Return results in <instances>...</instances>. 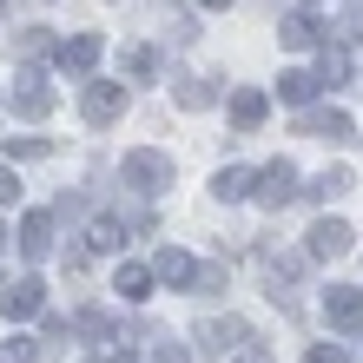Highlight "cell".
Returning a JSON list of instances; mask_svg holds the SVG:
<instances>
[{
  "mask_svg": "<svg viewBox=\"0 0 363 363\" xmlns=\"http://www.w3.org/2000/svg\"><path fill=\"white\" fill-rule=\"evenodd\" d=\"M317 93H324V79H317V73H304V67L277 73V99H284V106H311Z\"/></svg>",
  "mask_w": 363,
  "mask_h": 363,
  "instance_id": "14",
  "label": "cell"
},
{
  "mask_svg": "<svg viewBox=\"0 0 363 363\" xmlns=\"http://www.w3.org/2000/svg\"><path fill=\"white\" fill-rule=\"evenodd\" d=\"M297 271H304V258H277V251H264V284H271V297H291Z\"/></svg>",
  "mask_w": 363,
  "mask_h": 363,
  "instance_id": "18",
  "label": "cell"
},
{
  "mask_svg": "<svg viewBox=\"0 0 363 363\" xmlns=\"http://www.w3.org/2000/svg\"><path fill=\"white\" fill-rule=\"evenodd\" d=\"M152 284H159L152 264H119V277H113V291L125 297V304H145V297H152Z\"/></svg>",
  "mask_w": 363,
  "mask_h": 363,
  "instance_id": "13",
  "label": "cell"
},
{
  "mask_svg": "<svg viewBox=\"0 0 363 363\" xmlns=\"http://www.w3.org/2000/svg\"><path fill=\"white\" fill-rule=\"evenodd\" d=\"M152 271H159V284H191V277H199V258L179 251V245H165L159 258H152Z\"/></svg>",
  "mask_w": 363,
  "mask_h": 363,
  "instance_id": "15",
  "label": "cell"
},
{
  "mask_svg": "<svg viewBox=\"0 0 363 363\" xmlns=\"http://www.w3.org/2000/svg\"><path fill=\"white\" fill-rule=\"evenodd\" d=\"M33 357H40V344H33V337H20V330L0 344V363H33Z\"/></svg>",
  "mask_w": 363,
  "mask_h": 363,
  "instance_id": "24",
  "label": "cell"
},
{
  "mask_svg": "<svg viewBox=\"0 0 363 363\" xmlns=\"http://www.w3.org/2000/svg\"><path fill=\"white\" fill-rule=\"evenodd\" d=\"M60 73H73V79H86L93 67H99V53H106V40L99 33H73V40H60Z\"/></svg>",
  "mask_w": 363,
  "mask_h": 363,
  "instance_id": "6",
  "label": "cell"
},
{
  "mask_svg": "<svg viewBox=\"0 0 363 363\" xmlns=\"http://www.w3.org/2000/svg\"><path fill=\"white\" fill-rule=\"evenodd\" d=\"M350 245H357V231H350L344 218H317L311 238H304V258H324V264H330V258H344Z\"/></svg>",
  "mask_w": 363,
  "mask_h": 363,
  "instance_id": "5",
  "label": "cell"
},
{
  "mask_svg": "<svg viewBox=\"0 0 363 363\" xmlns=\"http://www.w3.org/2000/svg\"><path fill=\"white\" fill-rule=\"evenodd\" d=\"M251 199H264L271 211L291 205V199H297V165H291V159H271L264 172H258V191H251Z\"/></svg>",
  "mask_w": 363,
  "mask_h": 363,
  "instance_id": "8",
  "label": "cell"
},
{
  "mask_svg": "<svg viewBox=\"0 0 363 363\" xmlns=\"http://www.w3.org/2000/svg\"><path fill=\"white\" fill-rule=\"evenodd\" d=\"M7 106H13L20 119H47V113H53V86H47L40 73H20L13 93H7Z\"/></svg>",
  "mask_w": 363,
  "mask_h": 363,
  "instance_id": "7",
  "label": "cell"
},
{
  "mask_svg": "<svg viewBox=\"0 0 363 363\" xmlns=\"http://www.w3.org/2000/svg\"><path fill=\"white\" fill-rule=\"evenodd\" d=\"M172 99L185 106V113H205V106H218V86H211L205 73H179V86H172Z\"/></svg>",
  "mask_w": 363,
  "mask_h": 363,
  "instance_id": "16",
  "label": "cell"
},
{
  "mask_svg": "<svg viewBox=\"0 0 363 363\" xmlns=\"http://www.w3.org/2000/svg\"><path fill=\"white\" fill-rule=\"evenodd\" d=\"M0 7H7V0H0Z\"/></svg>",
  "mask_w": 363,
  "mask_h": 363,
  "instance_id": "33",
  "label": "cell"
},
{
  "mask_svg": "<svg viewBox=\"0 0 363 363\" xmlns=\"http://www.w3.org/2000/svg\"><path fill=\"white\" fill-rule=\"evenodd\" d=\"M264 113H271V99L258 86H238V93H231V125H238V133H258Z\"/></svg>",
  "mask_w": 363,
  "mask_h": 363,
  "instance_id": "11",
  "label": "cell"
},
{
  "mask_svg": "<svg viewBox=\"0 0 363 363\" xmlns=\"http://www.w3.org/2000/svg\"><path fill=\"white\" fill-rule=\"evenodd\" d=\"M47 47H53V33H47V27H27V33H20V53H27V60H40Z\"/></svg>",
  "mask_w": 363,
  "mask_h": 363,
  "instance_id": "25",
  "label": "cell"
},
{
  "mask_svg": "<svg viewBox=\"0 0 363 363\" xmlns=\"http://www.w3.org/2000/svg\"><path fill=\"white\" fill-rule=\"evenodd\" d=\"M304 363H350V357L337 350V344H311V357H304Z\"/></svg>",
  "mask_w": 363,
  "mask_h": 363,
  "instance_id": "29",
  "label": "cell"
},
{
  "mask_svg": "<svg viewBox=\"0 0 363 363\" xmlns=\"http://www.w3.org/2000/svg\"><path fill=\"white\" fill-rule=\"evenodd\" d=\"M324 317H330L337 330H357V324H363V291H357V284H330V291H324Z\"/></svg>",
  "mask_w": 363,
  "mask_h": 363,
  "instance_id": "10",
  "label": "cell"
},
{
  "mask_svg": "<svg viewBox=\"0 0 363 363\" xmlns=\"http://www.w3.org/2000/svg\"><path fill=\"white\" fill-rule=\"evenodd\" d=\"M119 67L133 73V79H152V73H159V53H152V47H125V53H119Z\"/></svg>",
  "mask_w": 363,
  "mask_h": 363,
  "instance_id": "23",
  "label": "cell"
},
{
  "mask_svg": "<svg viewBox=\"0 0 363 363\" xmlns=\"http://www.w3.org/2000/svg\"><path fill=\"white\" fill-rule=\"evenodd\" d=\"M350 185H357V179L344 172V165H330V172H317V179H311L304 191H311V199H344V191H350Z\"/></svg>",
  "mask_w": 363,
  "mask_h": 363,
  "instance_id": "22",
  "label": "cell"
},
{
  "mask_svg": "<svg viewBox=\"0 0 363 363\" xmlns=\"http://www.w3.org/2000/svg\"><path fill=\"white\" fill-rule=\"evenodd\" d=\"M47 152H53L47 139H13V145H7V159H47Z\"/></svg>",
  "mask_w": 363,
  "mask_h": 363,
  "instance_id": "26",
  "label": "cell"
},
{
  "mask_svg": "<svg viewBox=\"0 0 363 363\" xmlns=\"http://www.w3.org/2000/svg\"><path fill=\"white\" fill-rule=\"evenodd\" d=\"M297 133H304V139H330V145H344V139H357V119H350V113H337V106H317V113H297Z\"/></svg>",
  "mask_w": 363,
  "mask_h": 363,
  "instance_id": "4",
  "label": "cell"
},
{
  "mask_svg": "<svg viewBox=\"0 0 363 363\" xmlns=\"http://www.w3.org/2000/svg\"><path fill=\"white\" fill-rule=\"evenodd\" d=\"M231 363H271V350H264V344H245V350L231 357Z\"/></svg>",
  "mask_w": 363,
  "mask_h": 363,
  "instance_id": "30",
  "label": "cell"
},
{
  "mask_svg": "<svg viewBox=\"0 0 363 363\" xmlns=\"http://www.w3.org/2000/svg\"><path fill=\"white\" fill-rule=\"evenodd\" d=\"M317 79H324V93L350 86V53L344 47H324V53H317Z\"/></svg>",
  "mask_w": 363,
  "mask_h": 363,
  "instance_id": "19",
  "label": "cell"
},
{
  "mask_svg": "<svg viewBox=\"0 0 363 363\" xmlns=\"http://www.w3.org/2000/svg\"><path fill=\"white\" fill-rule=\"evenodd\" d=\"M191 337H199V350H205V357H238V350L251 344V330L238 324V317H205Z\"/></svg>",
  "mask_w": 363,
  "mask_h": 363,
  "instance_id": "3",
  "label": "cell"
},
{
  "mask_svg": "<svg viewBox=\"0 0 363 363\" xmlns=\"http://www.w3.org/2000/svg\"><path fill=\"white\" fill-rule=\"evenodd\" d=\"M125 113V86L119 79H86V93H79V119L86 125H113Z\"/></svg>",
  "mask_w": 363,
  "mask_h": 363,
  "instance_id": "2",
  "label": "cell"
},
{
  "mask_svg": "<svg viewBox=\"0 0 363 363\" xmlns=\"http://www.w3.org/2000/svg\"><path fill=\"white\" fill-rule=\"evenodd\" d=\"M20 199V179H13V159H0V205Z\"/></svg>",
  "mask_w": 363,
  "mask_h": 363,
  "instance_id": "27",
  "label": "cell"
},
{
  "mask_svg": "<svg viewBox=\"0 0 363 363\" xmlns=\"http://www.w3.org/2000/svg\"><path fill=\"white\" fill-rule=\"evenodd\" d=\"M277 40H284V47H317V13H291V20H277Z\"/></svg>",
  "mask_w": 363,
  "mask_h": 363,
  "instance_id": "20",
  "label": "cell"
},
{
  "mask_svg": "<svg viewBox=\"0 0 363 363\" xmlns=\"http://www.w3.org/2000/svg\"><path fill=\"white\" fill-rule=\"evenodd\" d=\"M152 363H191V357H185L179 344H159V350H152Z\"/></svg>",
  "mask_w": 363,
  "mask_h": 363,
  "instance_id": "31",
  "label": "cell"
},
{
  "mask_svg": "<svg viewBox=\"0 0 363 363\" xmlns=\"http://www.w3.org/2000/svg\"><path fill=\"white\" fill-rule=\"evenodd\" d=\"M0 238H7V231H0Z\"/></svg>",
  "mask_w": 363,
  "mask_h": 363,
  "instance_id": "34",
  "label": "cell"
},
{
  "mask_svg": "<svg viewBox=\"0 0 363 363\" xmlns=\"http://www.w3.org/2000/svg\"><path fill=\"white\" fill-rule=\"evenodd\" d=\"M225 284V271L218 264H199V277H191V291H218Z\"/></svg>",
  "mask_w": 363,
  "mask_h": 363,
  "instance_id": "28",
  "label": "cell"
},
{
  "mask_svg": "<svg viewBox=\"0 0 363 363\" xmlns=\"http://www.w3.org/2000/svg\"><path fill=\"white\" fill-rule=\"evenodd\" d=\"M119 185H133V191H145V199H159V191L172 185V159L152 152V145H139V152L119 159Z\"/></svg>",
  "mask_w": 363,
  "mask_h": 363,
  "instance_id": "1",
  "label": "cell"
},
{
  "mask_svg": "<svg viewBox=\"0 0 363 363\" xmlns=\"http://www.w3.org/2000/svg\"><path fill=\"white\" fill-rule=\"evenodd\" d=\"M119 245H125V218H113V211H106V218H93L86 251H119Z\"/></svg>",
  "mask_w": 363,
  "mask_h": 363,
  "instance_id": "21",
  "label": "cell"
},
{
  "mask_svg": "<svg viewBox=\"0 0 363 363\" xmlns=\"http://www.w3.org/2000/svg\"><path fill=\"white\" fill-rule=\"evenodd\" d=\"M40 304H47V291H40V277H13V284L0 291V317H7V324H20V317H33Z\"/></svg>",
  "mask_w": 363,
  "mask_h": 363,
  "instance_id": "9",
  "label": "cell"
},
{
  "mask_svg": "<svg viewBox=\"0 0 363 363\" xmlns=\"http://www.w3.org/2000/svg\"><path fill=\"white\" fill-rule=\"evenodd\" d=\"M20 251H27V258H47L53 251V211H27V218H20Z\"/></svg>",
  "mask_w": 363,
  "mask_h": 363,
  "instance_id": "12",
  "label": "cell"
},
{
  "mask_svg": "<svg viewBox=\"0 0 363 363\" xmlns=\"http://www.w3.org/2000/svg\"><path fill=\"white\" fill-rule=\"evenodd\" d=\"M199 7H231V0H199Z\"/></svg>",
  "mask_w": 363,
  "mask_h": 363,
  "instance_id": "32",
  "label": "cell"
},
{
  "mask_svg": "<svg viewBox=\"0 0 363 363\" xmlns=\"http://www.w3.org/2000/svg\"><path fill=\"white\" fill-rule=\"evenodd\" d=\"M211 191H218L225 205H238V199H251V191H258V172H245V165H225V172L211 179Z\"/></svg>",
  "mask_w": 363,
  "mask_h": 363,
  "instance_id": "17",
  "label": "cell"
}]
</instances>
